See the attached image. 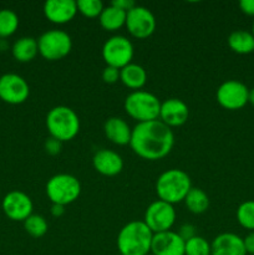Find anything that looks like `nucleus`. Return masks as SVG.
Listing matches in <instances>:
<instances>
[{"label": "nucleus", "instance_id": "1", "mask_svg": "<svg viewBox=\"0 0 254 255\" xmlns=\"http://www.w3.org/2000/svg\"><path fill=\"white\" fill-rule=\"evenodd\" d=\"M173 146V131L159 120L141 122L132 128L129 147L141 158L158 161L169 154Z\"/></svg>", "mask_w": 254, "mask_h": 255}, {"label": "nucleus", "instance_id": "2", "mask_svg": "<svg viewBox=\"0 0 254 255\" xmlns=\"http://www.w3.org/2000/svg\"><path fill=\"white\" fill-rule=\"evenodd\" d=\"M153 233L143 221H132L124 226L117 236V249L121 255L151 253Z\"/></svg>", "mask_w": 254, "mask_h": 255}, {"label": "nucleus", "instance_id": "3", "mask_svg": "<svg viewBox=\"0 0 254 255\" xmlns=\"http://www.w3.org/2000/svg\"><path fill=\"white\" fill-rule=\"evenodd\" d=\"M191 189V177L178 168L167 169L156 181V193L158 199L172 206L183 202Z\"/></svg>", "mask_w": 254, "mask_h": 255}, {"label": "nucleus", "instance_id": "4", "mask_svg": "<svg viewBox=\"0 0 254 255\" xmlns=\"http://www.w3.org/2000/svg\"><path fill=\"white\" fill-rule=\"evenodd\" d=\"M46 127L51 138L69 142L80 131V119L76 112L67 106L52 107L46 115Z\"/></svg>", "mask_w": 254, "mask_h": 255}, {"label": "nucleus", "instance_id": "5", "mask_svg": "<svg viewBox=\"0 0 254 255\" xmlns=\"http://www.w3.org/2000/svg\"><path fill=\"white\" fill-rule=\"evenodd\" d=\"M159 99L153 94L143 90L133 91L125 100V111L131 119L136 120L137 124L154 121L159 119L161 111Z\"/></svg>", "mask_w": 254, "mask_h": 255}, {"label": "nucleus", "instance_id": "6", "mask_svg": "<svg viewBox=\"0 0 254 255\" xmlns=\"http://www.w3.org/2000/svg\"><path fill=\"white\" fill-rule=\"evenodd\" d=\"M81 194V183L75 176L59 173L52 176L46 183V196L52 204L69 206L77 201Z\"/></svg>", "mask_w": 254, "mask_h": 255}, {"label": "nucleus", "instance_id": "7", "mask_svg": "<svg viewBox=\"0 0 254 255\" xmlns=\"http://www.w3.org/2000/svg\"><path fill=\"white\" fill-rule=\"evenodd\" d=\"M39 54L47 61H57L70 54L72 49L71 36L62 30H49L37 39Z\"/></svg>", "mask_w": 254, "mask_h": 255}, {"label": "nucleus", "instance_id": "8", "mask_svg": "<svg viewBox=\"0 0 254 255\" xmlns=\"http://www.w3.org/2000/svg\"><path fill=\"white\" fill-rule=\"evenodd\" d=\"M133 45L122 35L111 36L102 46V59L106 62V66L116 67L121 70L133 59Z\"/></svg>", "mask_w": 254, "mask_h": 255}, {"label": "nucleus", "instance_id": "9", "mask_svg": "<svg viewBox=\"0 0 254 255\" xmlns=\"http://www.w3.org/2000/svg\"><path fill=\"white\" fill-rule=\"evenodd\" d=\"M176 209L172 204L157 199L147 207L143 222L151 229L152 233L157 234L171 231L176 222Z\"/></svg>", "mask_w": 254, "mask_h": 255}, {"label": "nucleus", "instance_id": "10", "mask_svg": "<svg viewBox=\"0 0 254 255\" xmlns=\"http://www.w3.org/2000/svg\"><path fill=\"white\" fill-rule=\"evenodd\" d=\"M217 102L226 110L236 111L248 104L249 89L238 80H227L219 85L216 92Z\"/></svg>", "mask_w": 254, "mask_h": 255}, {"label": "nucleus", "instance_id": "11", "mask_svg": "<svg viewBox=\"0 0 254 255\" xmlns=\"http://www.w3.org/2000/svg\"><path fill=\"white\" fill-rule=\"evenodd\" d=\"M129 34L139 40L147 39L154 32L157 26L153 12L147 7L136 5L127 12L126 25Z\"/></svg>", "mask_w": 254, "mask_h": 255}, {"label": "nucleus", "instance_id": "12", "mask_svg": "<svg viewBox=\"0 0 254 255\" xmlns=\"http://www.w3.org/2000/svg\"><path fill=\"white\" fill-rule=\"evenodd\" d=\"M30 95L29 84L16 74H5L0 77V99L10 105H20Z\"/></svg>", "mask_w": 254, "mask_h": 255}, {"label": "nucleus", "instance_id": "13", "mask_svg": "<svg viewBox=\"0 0 254 255\" xmlns=\"http://www.w3.org/2000/svg\"><path fill=\"white\" fill-rule=\"evenodd\" d=\"M32 201L24 192L12 191L2 199V211L12 221L24 222L32 214Z\"/></svg>", "mask_w": 254, "mask_h": 255}, {"label": "nucleus", "instance_id": "14", "mask_svg": "<svg viewBox=\"0 0 254 255\" xmlns=\"http://www.w3.org/2000/svg\"><path fill=\"white\" fill-rule=\"evenodd\" d=\"M186 242L177 232L167 231L153 234L151 246V254L153 255H184Z\"/></svg>", "mask_w": 254, "mask_h": 255}, {"label": "nucleus", "instance_id": "15", "mask_svg": "<svg viewBox=\"0 0 254 255\" xmlns=\"http://www.w3.org/2000/svg\"><path fill=\"white\" fill-rule=\"evenodd\" d=\"M189 117V109L186 102L179 99H168L161 104L159 121L172 128L179 127L187 122Z\"/></svg>", "mask_w": 254, "mask_h": 255}, {"label": "nucleus", "instance_id": "16", "mask_svg": "<svg viewBox=\"0 0 254 255\" xmlns=\"http://www.w3.org/2000/svg\"><path fill=\"white\" fill-rule=\"evenodd\" d=\"M77 12V5L74 0H49L44 4L45 17L57 25L71 21Z\"/></svg>", "mask_w": 254, "mask_h": 255}, {"label": "nucleus", "instance_id": "17", "mask_svg": "<svg viewBox=\"0 0 254 255\" xmlns=\"http://www.w3.org/2000/svg\"><path fill=\"white\" fill-rule=\"evenodd\" d=\"M92 164L96 172L106 177L117 176L124 169V159L117 152L111 149H100L92 158Z\"/></svg>", "mask_w": 254, "mask_h": 255}, {"label": "nucleus", "instance_id": "18", "mask_svg": "<svg viewBox=\"0 0 254 255\" xmlns=\"http://www.w3.org/2000/svg\"><path fill=\"white\" fill-rule=\"evenodd\" d=\"M211 255H247L243 238L234 233H222L211 243Z\"/></svg>", "mask_w": 254, "mask_h": 255}, {"label": "nucleus", "instance_id": "19", "mask_svg": "<svg viewBox=\"0 0 254 255\" xmlns=\"http://www.w3.org/2000/svg\"><path fill=\"white\" fill-rule=\"evenodd\" d=\"M105 136L117 146H126L131 142L132 128L121 117H110L104 125Z\"/></svg>", "mask_w": 254, "mask_h": 255}, {"label": "nucleus", "instance_id": "20", "mask_svg": "<svg viewBox=\"0 0 254 255\" xmlns=\"http://www.w3.org/2000/svg\"><path fill=\"white\" fill-rule=\"evenodd\" d=\"M120 81L128 89L138 91L146 85L147 72L143 66L131 62L120 70Z\"/></svg>", "mask_w": 254, "mask_h": 255}, {"label": "nucleus", "instance_id": "21", "mask_svg": "<svg viewBox=\"0 0 254 255\" xmlns=\"http://www.w3.org/2000/svg\"><path fill=\"white\" fill-rule=\"evenodd\" d=\"M126 11L110 4L109 6L104 7L101 15L99 16V21L102 29L106 31H116L126 25Z\"/></svg>", "mask_w": 254, "mask_h": 255}, {"label": "nucleus", "instance_id": "22", "mask_svg": "<svg viewBox=\"0 0 254 255\" xmlns=\"http://www.w3.org/2000/svg\"><path fill=\"white\" fill-rule=\"evenodd\" d=\"M228 46L233 52L239 55H248L254 51V36L247 30H236L228 36Z\"/></svg>", "mask_w": 254, "mask_h": 255}, {"label": "nucleus", "instance_id": "23", "mask_svg": "<svg viewBox=\"0 0 254 255\" xmlns=\"http://www.w3.org/2000/svg\"><path fill=\"white\" fill-rule=\"evenodd\" d=\"M12 56L15 60L20 62H29L36 57L39 54V47H37V40L31 36L20 37L19 40L12 45Z\"/></svg>", "mask_w": 254, "mask_h": 255}, {"label": "nucleus", "instance_id": "24", "mask_svg": "<svg viewBox=\"0 0 254 255\" xmlns=\"http://www.w3.org/2000/svg\"><path fill=\"white\" fill-rule=\"evenodd\" d=\"M184 204H186L187 209L193 214H202L207 212L209 208V197L203 189L194 188L189 191L187 197L184 198Z\"/></svg>", "mask_w": 254, "mask_h": 255}, {"label": "nucleus", "instance_id": "25", "mask_svg": "<svg viewBox=\"0 0 254 255\" xmlns=\"http://www.w3.org/2000/svg\"><path fill=\"white\" fill-rule=\"evenodd\" d=\"M24 228L29 236L34 237V238H41L47 233L49 224H47L46 219L40 214H31L29 218L24 221Z\"/></svg>", "mask_w": 254, "mask_h": 255}, {"label": "nucleus", "instance_id": "26", "mask_svg": "<svg viewBox=\"0 0 254 255\" xmlns=\"http://www.w3.org/2000/svg\"><path fill=\"white\" fill-rule=\"evenodd\" d=\"M19 26V17L12 10H0V37H7L14 34Z\"/></svg>", "mask_w": 254, "mask_h": 255}, {"label": "nucleus", "instance_id": "27", "mask_svg": "<svg viewBox=\"0 0 254 255\" xmlns=\"http://www.w3.org/2000/svg\"><path fill=\"white\" fill-rule=\"evenodd\" d=\"M237 221L247 231H254V201H246L238 207Z\"/></svg>", "mask_w": 254, "mask_h": 255}, {"label": "nucleus", "instance_id": "28", "mask_svg": "<svg viewBox=\"0 0 254 255\" xmlns=\"http://www.w3.org/2000/svg\"><path fill=\"white\" fill-rule=\"evenodd\" d=\"M184 255H211V243L196 236L184 243Z\"/></svg>", "mask_w": 254, "mask_h": 255}, {"label": "nucleus", "instance_id": "29", "mask_svg": "<svg viewBox=\"0 0 254 255\" xmlns=\"http://www.w3.org/2000/svg\"><path fill=\"white\" fill-rule=\"evenodd\" d=\"M77 11L84 15L85 17L95 19L101 15L105 5L100 0H79L76 1Z\"/></svg>", "mask_w": 254, "mask_h": 255}, {"label": "nucleus", "instance_id": "30", "mask_svg": "<svg viewBox=\"0 0 254 255\" xmlns=\"http://www.w3.org/2000/svg\"><path fill=\"white\" fill-rule=\"evenodd\" d=\"M102 80H104L105 84H116L117 81H120V70L116 67L112 66H106L102 70Z\"/></svg>", "mask_w": 254, "mask_h": 255}, {"label": "nucleus", "instance_id": "31", "mask_svg": "<svg viewBox=\"0 0 254 255\" xmlns=\"http://www.w3.org/2000/svg\"><path fill=\"white\" fill-rule=\"evenodd\" d=\"M178 236L181 237L182 239H183L184 242L189 241V239H192L193 237H196V227L192 226V224L187 223V224H183V226L179 228V232H178Z\"/></svg>", "mask_w": 254, "mask_h": 255}, {"label": "nucleus", "instance_id": "32", "mask_svg": "<svg viewBox=\"0 0 254 255\" xmlns=\"http://www.w3.org/2000/svg\"><path fill=\"white\" fill-rule=\"evenodd\" d=\"M61 144L62 143L60 141L50 137V138L46 139V142H45V149H46L47 153L51 154V156H56V154H59L60 151H61Z\"/></svg>", "mask_w": 254, "mask_h": 255}, {"label": "nucleus", "instance_id": "33", "mask_svg": "<svg viewBox=\"0 0 254 255\" xmlns=\"http://www.w3.org/2000/svg\"><path fill=\"white\" fill-rule=\"evenodd\" d=\"M239 9L246 15L254 16V0H241L239 1Z\"/></svg>", "mask_w": 254, "mask_h": 255}, {"label": "nucleus", "instance_id": "34", "mask_svg": "<svg viewBox=\"0 0 254 255\" xmlns=\"http://www.w3.org/2000/svg\"><path fill=\"white\" fill-rule=\"evenodd\" d=\"M111 4L126 12H128L132 7L136 6V2H134L133 0H114Z\"/></svg>", "mask_w": 254, "mask_h": 255}, {"label": "nucleus", "instance_id": "35", "mask_svg": "<svg viewBox=\"0 0 254 255\" xmlns=\"http://www.w3.org/2000/svg\"><path fill=\"white\" fill-rule=\"evenodd\" d=\"M243 242L247 254L254 255V231L249 232V233L243 238Z\"/></svg>", "mask_w": 254, "mask_h": 255}, {"label": "nucleus", "instance_id": "36", "mask_svg": "<svg viewBox=\"0 0 254 255\" xmlns=\"http://www.w3.org/2000/svg\"><path fill=\"white\" fill-rule=\"evenodd\" d=\"M65 213V207L60 206V204H52L51 207V214L55 218H60L61 216H64Z\"/></svg>", "mask_w": 254, "mask_h": 255}, {"label": "nucleus", "instance_id": "37", "mask_svg": "<svg viewBox=\"0 0 254 255\" xmlns=\"http://www.w3.org/2000/svg\"><path fill=\"white\" fill-rule=\"evenodd\" d=\"M249 104H252L254 106V87L252 90H249V99H248Z\"/></svg>", "mask_w": 254, "mask_h": 255}, {"label": "nucleus", "instance_id": "38", "mask_svg": "<svg viewBox=\"0 0 254 255\" xmlns=\"http://www.w3.org/2000/svg\"><path fill=\"white\" fill-rule=\"evenodd\" d=\"M252 34H253V36H254V21H253V25H252Z\"/></svg>", "mask_w": 254, "mask_h": 255}, {"label": "nucleus", "instance_id": "39", "mask_svg": "<svg viewBox=\"0 0 254 255\" xmlns=\"http://www.w3.org/2000/svg\"><path fill=\"white\" fill-rule=\"evenodd\" d=\"M147 255H153V254H151V253H149V254H147Z\"/></svg>", "mask_w": 254, "mask_h": 255}]
</instances>
